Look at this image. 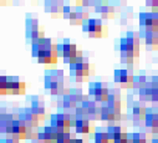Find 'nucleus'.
<instances>
[{
  "mask_svg": "<svg viewBox=\"0 0 158 143\" xmlns=\"http://www.w3.org/2000/svg\"><path fill=\"white\" fill-rule=\"evenodd\" d=\"M120 55L121 62L127 65H133L136 59L139 57V49H141V38L137 32L128 31L125 36L120 40Z\"/></svg>",
  "mask_w": 158,
  "mask_h": 143,
  "instance_id": "nucleus-1",
  "label": "nucleus"
},
{
  "mask_svg": "<svg viewBox=\"0 0 158 143\" xmlns=\"http://www.w3.org/2000/svg\"><path fill=\"white\" fill-rule=\"evenodd\" d=\"M44 86L49 90L51 96H64L66 92L65 88V75L64 71L59 68H49L45 71Z\"/></svg>",
  "mask_w": 158,
  "mask_h": 143,
  "instance_id": "nucleus-2",
  "label": "nucleus"
},
{
  "mask_svg": "<svg viewBox=\"0 0 158 143\" xmlns=\"http://www.w3.org/2000/svg\"><path fill=\"white\" fill-rule=\"evenodd\" d=\"M70 66V76L75 79L77 82H84L89 76L95 74V66L89 61V59L84 57V55L78 56L75 62Z\"/></svg>",
  "mask_w": 158,
  "mask_h": 143,
  "instance_id": "nucleus-3",
  "label": "nucleus"
},
{
  "mask_svg": "<svg viewBox=\"0 0 158 143\" xmlns=\"http://www.w3.org/2000/svg\"><path fill=\"white\" fill-rule=\"evenodd\" d=\"M25 38L26 41L31 45L40 41L41 39H45V30L44 26L39 24V18L35 14H26L25 20Z\"/></svg>",
  "mask_w": 158,
  "mask_h": 143,
  "instance_id": "nucleus-4",
  "label": "nucleus"
},
{
  "mask_svg": "<svg viewBox=\"0 0 158 143\" xmlns=\"http://www.w3.org/2000/svg\"><path fill=\"white\" fill-rule=\"evenodd\" d=\"M26 90L25 82L15 76H0V93L4 95H24Z\"/></svg>",
  "mask_w": 158,
  "mask_h": 143,
  "instance_id": "nucleus-5",
  "label": "nucleus"
},
{
  "mask_svg": "<svg viewBox=\"0 0 158 143\" xmlns=\"http://www.w3.org/2000/svg\"><path fill=\"white\" fill-rule=\"evenodd\" d=\"M122 118V102L121 101H107L100 112V120L105 122L121 121Z\"/></svg>",
  "mask_w": 158,
  "mask_h": 143,
  "instance_id": "nucleus-6",
  "label": "nucleus"
},
{
  "mask_svg": "<svg viewBox=\"0 0 158 143\" xmlns=\"http://www.w3.org/2000/svg\"><path fill=\"white\" fill-rule=\"evenodd\" d=\"M76 121H77L76 115L67 112H57L50 116V126L62 133L70 132V128L75 127Z\"/></svg>",
  "mask_w": 158,
  "mask_h": 143,
  "instance_id": "nucleus-7",
  "label": "nucleus"
},
{
  "mask_svg": "<svg viewBox=\"0 0 158 143\" xmlns=\"http://www.w3.org/2000/svg\"><path fill=\"white\" fill-rule=\"evenodd\" d=\"M107 30H108L107 26L103 25L101 19H89L82 25V31L87 32L90 38H96V39L105 38L108 34Z\"/></svg>",
  "mask_w": 158,
  "mask_h": 143,
  "instance_id": "nucleus-8",
  "label": "nucleus"
},
{
  "mask_svg": "<svg viewBox=\"0 0 158 143\" xmlns=\"http://www.w3.org/2000/svg\"><path fill=\"white\" fill-rule=\"evenodd\" d=\"M113 80L122 88H133L135 75L131 68H116L113 72Z\"/></svg>",
  "mask_w": 158,
  "mask_h": 143,
  "instance_id": "nucleus-9",
  "label": "nucleus"
},
{
  "mask_svg": "<svg viewBox=\"0 0 158 143\" xmlns=\"http://www.w3.org/2000/svg\"><path fill=\"white\" fill-rule=\"evenodd\" d=\"M89 95L94 97L96 102H107L110 88L108 85L105 82H91L89 85Z\"/></svg>",
  "mask_w": 158,
  "mask_h": 143,
  "instance_id": "nucleus-10",
  "label": "nucleus"
},
{
  "mask_svg": "<svg viewBox=\"0 0 158 143\" xmlns=\"http://www.w3.org/2000/svg\"><path fill=\"white\" fill-rule=\"evenodd\" d=\"M82 55V51L78 50L75 44L70 41V39H65L62 43V59L65 63L71 65L72 62L76 61L78 56Z\"/></svg>",
  "mask_w": 158,
  "mask_h": 143,
  "instance_id": "nucleus-11",
  "label": "nucleus"
},
{
  "mask_svg": "<svg viewBox=\"0 0 158 143\" xmlns=\"http://www.w3.org/2000/svg\"><path fill=\"white\" fill-rule=\"evenodd\" d=\"M30 107L31 112L37 117V120L43 122L46 120V108H45V102L41 96H30Z\"/></svg>",
  "mask_w": 158,
  "mask_h": 143,
  "instance_id": "nucleus-12",
  "label": "nucleus"
},
{
  "mask_svg": "<svg viewBox=\"0 0 158 143\" xmlns=\"http://www.w3.org/2000/svg\"><path fill=\"white\" fill-rule=\"evenodd\" d=\"M139 26L142 31H158V15L156 13H141Z\"/></svg>",
  "mask_w": 158,
  "mask_h": 143,
  "instance_id": "nucleus-13",
  "label": "nucleus"
},
{
  "mask_svg": "<svg viewBox=\"0 0 158 143\" xmlns=\"http://www.w3.org/2000/svg\"><path fill=\"white\" fill-rule=\"evenodd\" d=\"M60 54H59V50H57V44H54L52 47L48 49V50H44L39 54L37 56V62L39 63H44V65H54L59 60Z\"/></svg>",
  "mask_w": 158,
  "mask_h": 143,
  "instance_id": "nucleus-14",
  "label": "nucleus"
},
{
  "mask_svg": "<svg viewBox=\"0 0 158 143\" xmlns=\"http://www.w3.org/2000/svg\"><path fill=\"white\" fill-rule=\"evenodd\" d=\"M44 8H45V11L51 15V18L56 19L62 16L65 4L62 0H45Z\"/></svg>",
  "mask_w": 158,
  "mask_h": 143,
  "instance_id": "nucleus-15",
  "label": "nucleus"
},
{
  "mask_svg": "<svg viewBox=\"0 0 158 143\" xmlns=\"http://www.w3.org/2000/svg\"><path fill=\"white\" fill-rule=\"evenodd\" d=\"M19 120L21 122H24L29 128H34V129H37L39 128V125H40V121L37 120V117L31 112V110L29 107H25V108H21L19 112Z\"/></svg>",
  "mask_w": 158,
  "mask_h": 143,
  "instance_id": "nucleus-16",
  "label": "nucleus"
},
{
  "mask_svg": "<svg viewBox=\"0 0 158 143\" xmlns=\"http://www.w3.org/2000/svg\"><path fill=\"white\" fill-rule=\"evenodd\" d=\"M89 10L86 8H81V6H76L75 9H72V13L69 18V21L71 25H84L85 21L89 20Z\"/></svg>",
  "mask_w": 158,
  "mask_h": 143,
  "instance_id": "nucleus-17",
  "label": "nucleus"
},
{
  "mask_svg": "<svg viewBox=\"0 0 158 143\" xmlns=\"http://www.w3.org/2000/svg\"><path fill=\"white\" fill-rule=\"evenodd\" d=\"M81 107L86 111L87 118L90 121H95L100 118V112H101V107L97 106V102L95 100H90L89 97L81 103Z\"/></svg>",
  "mask_w": 158,
  "mask_h": 143,
  "instance_id": "nucleus-18",
  "label": "nucleus"
},
{
  "mask_svg": "<svg viewBox=\"0 0 158 143\" xmlns=\"http://www.w3.org/2000/svg\"><path fill=\"white\" fill-rule=\"evenodd\" d=\"M147 115V108L142 104H138L137 102L132 107V123L135 127H141L144 125V118Z\"/></svg>",
  "mask_w": 158,
  "mask_h": 143,
  "instance_id": "nucleus-19",
  "label": "nucleus"
},
{
  "mask_svg": "<svg viewBox=\"0 0 158 143\" xmlns=\"http://www.w3.org/2000/svg\"><path fill=\"white\" fill-rule=\"evenodd\" d=\"M29 127L21 122L20 120H15L14 125H13V131L10 137H13L16 141H23V139H27V133H29Z\"/></svg>",
  "mask_w": 158,
  "mask_h": 143,
  "instance_id": "nucleus-20",
  "label": "nucleus"
},
{
  "mask_svg": "<svg viewBox=\"0 0 158 143\" xmlns=\"http://www.w3.org/2000/svg\"><path fill=\"white\" fill-rule=\"evenodd\" d=\"M139 38L144 40L146 49L152 51L158 47V31H142L139 32Z\"/></svg>",
  "mask_w": 158,
  "mask_h": 143,
  "instance_id": "nucleus-21",
  "label": "nucleus"
},
{
  "mask_svg": "<svg viewBox=\"0 0 158 143\" xmlns=\"http://www.w3.org/2000/svg\"><path fill=\"white\" fill-rule=\"evenodd\" d=\"M144 126L151 129V133L158 134V112L152 108H147V115L144 118Z\"/></svg>",
  "mask_w": 158,
  "mask_h": 143,
  "instance_id": "nucleus-22",
  "label": "nucleus"
},
{
  "mask_svg": "<svg viewBox=\"0 0 158 143\" xmlns=\"http://www.w3.org/2000/svg\"><path fill=\"white\" fill-rule=\"evenodd\" d=\"M95 127L92 121L87 120V118H77L76 125H75V131L76 133L80 134H90L91 132H94Z\"/></svg>",
  "mask_w": 158,
  "mask_h": 143,
  "instance_id": "nucleus-23",
  "label": "nucleus"
},
{
  "mask_svg": "<svg viewBox=\"0 0 158 143\" xmlns=\"http://www.w3.org/2000/svg\"><path fill=\"white\" fill-rule=\"evenodd\" d=\"M52 46H54V43H52L51 39H46V38L45 39H41L40 41H37V43H35V44L31 45V56L35 57V59H37L39 54H40L41 51L48 50V49H50Z\"/></svg>",
  "mask_w": 158,
  "mask_h": 143,
  "instance_id": "nucleus-24",
  "label": "nucleus"
},
{
  "mask_svg": "<svg viewBox=\"0 0 158 143\" xmlns=\"http://www.w3.org/2000/svg\"><path fill=\"white\" fill-rule=\"evenodd\" d=\"M95 13H98L102 19L108 20V19H113V18H114L116 9H114V6H113L111 3L103 2L102 5H100V6H97V8L95 9Z\"/></svg>",
  "mask_w": 158,
  "mask_h": 143,
  "instance_id": "nucleus-25",
  "label": "nucleus"
},
{
  "mask_svg": "<svg viewBox=\"0 0 158 143\" xmlns=\"http://www.w3.org/2000/svg\"><path fill=\"white\" fill-rule=\"evenodd\" d=\"M94 141L95 143H112L107 133V129L103 131V128H97V131L94 134Z\"/></svg>",
  "mask_w": 158,
  "mask_h": 143,
  "instance_id": "nucleus-26",
  "label": "nucleus"
},
{
  "mask_svg": "<svg viewBox=\"0 0 158 143\" xmlns=\"http://www.w3.org/2000/svg\"><path fill=\"white\" fill-rule=\"evenodd\" d=\"M78 103L69 95V93H66V95H64L62 96V107L65 110H76L77 108V106Z\"/></svg>",
  "mask_w": 158,
  "mask_h": 143,
  "instance_id": "nucleus-27",
  "label": "nucleus"
},
{
  "mask_svg": "<svg viewBox=\"0 0 158 143\" xmlns=\"http://www.w3.org/2000/svg\"><path fill=\"white\" fill-rule=\"evenodd\" d=\"M148 79L144 76V75H138V76H135V80H133V90H137V92L142 88H144L147 85H148Z\"/></svg>",
  "mask_w": 158,
  "mask_h": 143,
  "instance_id": "nucleus-28",
  "label": "nucleus"
},
{
  "mask_svg": "<svg viewBox=\"0 0 158 143\" xmlns=\"http://www.w3.org/2000/svg\"><path fill=\"white\" fill-rule=\"evenodd\" d=\"M69 95H70L77 103H82V102L87 98V96L84 95V92H82L81 88H71V90L69 91Z\"/></svg>",
  "mask_w": 158,
  "mask_h": 143,
  "instance_id": "nucleus-29",
  "label": "nucleus"
},
{
  "mask_svg": "<svg viewBox=\"0 0 158 143\" xmlns=\"http://www.w3.org/2000/svg\"><path fill=\"white\" fill-rule=\"evenodd\" d=\"M132 134H133V143H151V142H148V139L152 141V138H149V136L142 131L135 132Z\"/></svg>",
  "mask_w": 158,
  "mask_h": 143,
  "instance_id": "nucleus-30",
  "label": "nucleus"
},
{
  "mask_svg": "<svg viewBox=\"0 0 158 143\" xmlns=\"http://www.w3.org/2000/svg\"><path fill=\"white\" fill-rule=\"evenodd\" d=\"M151 90H152V85H151V82H148V85L144 87V88H142V90H139L137 93H138V97H139V100L141 101H151Z\"/></svg>",
  "mask_w": 158,
  "mask_h": 143,
  "instance_id": "nucleus-31",
  "label": "nucleus"
},
{
  "mask_svg": "<svg viewBox=\"0 0 158 143\" xmlns=\"http://www.w3.org/2000/svg\"><path fill=\"white\" fill-rule=\"evenodd\" d=\"M107 101H121V91L118 88H111Z\"/></svg>",
  "mask_w": 158,
  "mask_h": 143,
  "instance_id": "nucleus-32",
  "label": "nucleus"
},
{
  "mask_svg": "<svg viewBox=\"0 0 158 143\" xmlns=\"http://www.w3.org/2000/svg\"><path fill=\"white\" fill-rule=\"evenodd\" d=\"M146 6H149L152 13H158V0H147Z\"/></svg>",
  "mask_w": 158,
  "mask_h": 143,
  "instance_id": "nucleus-33",
  "label": "nucleus"
},
{
  "mask_svg": "<svg viewBox=\"0 0 158 143\" xmlns=\"http://www.w3.org/2000/svg\"><path fill=\"white\" fill-rule=\"evenodd\" d=\"M71 13H72V8H71L70 5H65V8H64V14H62V18H64L65 20H69V18H70Z\"/></svg>",
  "mask_w": 158,
  "mask_h": 143,
  "instance_id": "nucleus-34",
  "label": "nucleus"
},
{
  "mask_svg": "<svg viewBox=\"0 0 158 143\" xmlns=\"http://www.w3.org/2000/svg\"><path fill=\"white\" fill-rule=\"evenodd\" d=\"M2 143H18V141H16V139H14V138H13V137H10V136H6V138H4Z\"/></svg>",
  "mask_w": 158,
  "mask_h": 143,
  "instance_id": "nucleus-35",
  "label": "nucleus"
},
{
  "mask_svg": "<svg viewBox=\"0 0 158 143\" xmlns=\"http://www.w3.org/2000/svg\"><path fill=\"white\" fill-rule=\"evenodd\" d=\"M151 143H158V134H156V136H154V137L152 138Z\"/></svg>",
  "mask_w": 158,
  "mask_h": 143,
  "instance_id": "nucleus-36",
  "label": "nucleus"
},
{
  "mask_svg": "<svg viewBox=\"0 0 158 143\" xmlns=\"http://www.w3.org/2000/svg\"><path fill=\"white\" fill-rule=\"evenodd\" d=\"M76 143H85V142H84V139H81V138H76Z\"/></svg>",
  "mask_w": 158,
  "mask_h": 143,
  "instance_id": "nucleus-37",
  "label": "nucleus"
},
{
  "mask_svg": "<svg viewBox=\"0 0 158 143\" xmlns=\"http://www.w3.org/2000/svg\"><path fill=\"white\" fill-rule=\"evenodd\" d=\"M157 112H158V107H157Z\"/></svg>",
  "mask_w": 158,
  "mask_h": 143,
  "instance_id": "nucleus-38",
  "label": "nucleus"
},
{
  "mask_svg": "<svg viewBox=\"0 0 158 143\" xmlns=\"http://www.w3.org/2000/svg\"><path fill=\"white\" fill-rule=\"evenodd\" d=\"M157 81H158V76H157Z\"/></svg>",
  "mask_w": 158,
  "mask_h": 143,
  "instance_id": "nucleus-39",
  "label": "nucleus"
}]
</instances>
